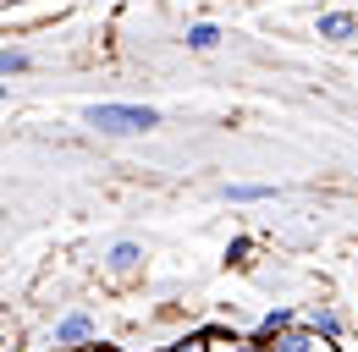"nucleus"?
I'll return each instance as SVG.
<instances>
[{
  "label": "nucleus",
  "instance_id": "nucleus-1",
  "mask_svg": "<svg viewBox=\"0 0 358 352\" xmlns=\"http://www.w3.org/2000/svg\"><path fill=\"white\" fill-rule=\"evenodd\" d=\"M166 122L155 105H127V99H99L83 110V127L99 132V138H143Z\"/></svg>",
  "mask_w": 358,
  "mask_h": 352
},
{
  "label": "nucleus",
  "instance_id": "nucleus-2",
  "mask_svg": "<svg viewBox=\"0 0 358 352\" xmlns=\"http://www.w3.org/2000/svg\"><path fill=\"white\" fill-rule=\"evenodd\" d=\"M94 342H99V325H94L89 308H66L55 319V330H50V347H61V352H94Z\"/></svg>",
  "mask_w": 358,
  "mask_h": 352
},
{
  "label": "nucleus",
  "instance_id": "nucleus-3",
  "mask_svg": "<svg viewBox=\"0 0 358 352\" xmlns=\"http://www.w3.org/2000/svg\"><path fill=\"white\" fill-rule=\"evenodd\" d=\"M314 34L325 44H353L358 39V17L353 11H320V17H314Z\"/></svg>",
  "mask_w": 358,
  "mask_h": 352
},
{
  "label": "nucleus",
  "instance_id": "nucleus-4",
  "mask_svg": "<svg viewBox=\"0 0 358 352\" xmlns=\"http://www.w3.org/2000/svg\"><path fill=\"white\" fill-rule=\"evenodd\" d=\"M105 270H110V275H138V270H143V242L116 237V242L105 248Z\"/></svg>",
  "mask_w": 358,
  "mask_h": 352
},
{
  "label": "nucleus",
  "instance_id": "nucleus-5",
  "mask_svg": "<svg viewBox=\"0 0 358 352\" xmlns=\"http://www.w3.org/2000/svg\"><path fill=\"white\" fill-rule=\"evenodd\" d=\"M204 336H210V352H270V342L259 330L254 336L248 330H204Z\"/></svg>",
  "mask_w": 358,
  "mask_h": 352
},
{
  "label": "nucleus",
  "instance_id": "nucleus-6",
  "mask_svg": "<svg viewBox=\"0 0 358 352\" xmlns=\"http://www.w3.org/2000/svg\"><path fill=\"white\" fill-rule=\"evenodd\" d=\"M298 325H303V314H298V308H287V303H275V308L259 314V336H265V342L287 336V330H298Z\"/></svg>",
  "mask_w": 358,
  "mask_h": 352
},
{
  "label": "nucleus",
  "instance_id": "nucleus-7",
  "mask_svg": "<svg viewBox=\"0 0 358 352\" xmlns=\"http://www.w3.org/2000/svg\"><path fill=\"white\" fill-rule=\"evenodd\" d=\"M303 325H309L320 342H342V314H336L331 303H314L309 314H303Z\"/></svg>",
  "mask_w": 358,
  "mask_h": 352
},
{
  "label": "nucleus",
  "instance_id": "nucleus-8",
  "mask_svg": "<svg viewBox=\"0 0 358 352\" xmlns=\"http://www.w3.org/2000/svg\"><path fill=\"white\" fill-rule=\"evenodd\" d=\"M221 198H226V204H270L275 187H270V182H226Z\"/></svg>",
  "mask_w": 358,
  "mask_h": 352
},
{
  "label": "nucleus",
  "instance_id": "nucleus-9",
  "mask_svg": "<svg viewBox=\"0 0 358 352\" xmlns=\"http://www.w3.org/2000/svg\"><path fill=\"white\" fill-rule=\"evenodd\" d=\"M182 44H187L193 55H210V50H221V28H215V22H187Z\"/></svg>",
  "mask_w": 358,
  "mask_h": 352
},
{
  "label": "nucleus",
  "instance_id": "nucleus-10",
  "mask_svg": "<svg viewBox=\"0 0 358 352\" xmlns=\"http://www.w3.org/2000/svg\"><path fill=\"white\" fill-rule=\"evenodd\" d=\"M34 66V55L22 50V44H0V78H17V72H28Z\"/></svg>",
  "mask_w": 358,
  "mask_h": 352
},
{
  "label": "nucleus",
  "instance_id": "nucleus-11",
  "mask_svg": "<svg viewBox=\"0 0 358 352\" xmlns=\"http://www.w3.org/2000/svg\"><path fill=\"white\" fill-rule=\"evenodd\" d=\"M226 264L231 270H254V237H231L226 242Z\"/></svg>",
  "mask_w": 358,
  "mask_h": 352
},
{
  "label": "nucleus",
  "instance_id": "nucleus-12",
  "mask_svg": "<svg viewBox=\"0 0 358 352\" xmlns=\"http://www.w3.org/2000/svg\"><path fill=\"white\" fill-rule=\"evenodd\" d=\"M155 352H210V336L199 330V336H177V342H166V347H155Z\"/></svg>",
  "mask_w": 358,
  "mask_h": 352
},
{
  "label": "nucleus",
  "instance_id": "nucleus-13",
  "mask_svg": "<svg viewBox=\"0 0 358 352\" xmlns=\"http://www.w3.org/2000/svg\"><path fill=\"white\" fill-rule=\"evenodd\" d=\"M6 94H11V83H6V78H0V105H6Z\"/></svg>",
  "mask_w": 358,
  "mask_h": 352
},
{
  "label": "nucleus",
  "instance_id": "nucleus-14",
  "mask_svg": "<svg viewBox=\"0 0 358 352\" xmlns=\"http://www.w3.org/2000/svg\"><path fill=\"white\" fill-rule=\"evenodd\" d=\"M94 352H105V347H94Z\"/></svg>",
  "mask_w": 358,
  "mask_h": 352
},
{
  "label": "nucleus",
  "instance_id": "nucleus-15",
  "mask_svg": "<svg viewBox=\"0 0 358 352\" xmlns=\"http://www.w3.org/2000/svg\"><path fill=\"white\" fill-rule=\"evenodd\" d=\"M50 352H61V347H50Z\"/></svg>",
  "mask_w": 358,
  "mask_h": 352
}]
</instances>
